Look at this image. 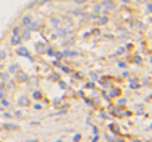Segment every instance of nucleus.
Instances as JSON below:
<instances>
[{"instance_id":"f257e3e1","label":"nucleus","mask_w":152,"mask_h":142,"mask_svg":"<svg viewBox=\"0 0 152 142\" xmlns=\"http://www.w3.org/2000/svg\"><path fill=\"white\" fill-rule=\"evenodd\" d=\"M21 24H22L24 27H28V25L31 24V15H25V16L22 18V21H21Z\"/></svg>"},{"instance_id":"f03ea898","label":"nucleus","mask_w":152,"mask_h":142,"mask_svg":"<svg viewBox=\"0 0 152 142\" xmlns=\"http://www.w3.org/2000/svg\"><path fill=\"white\" fill-rule=\"evenodd\" d=\"M16 53L21 55V56H28V55H30L28 50H27L25 47H18V49H16Z\"/></svg>"},{"instance_id":"7ed1b4c3","label":"nucleus","mask_w":152,"mask_h":142,"mask_svg":"<svg viewBox=\"0 0 152 142\" xmlns=\"http://www.w3.org/2000/svg\"><path fill=\"white\" fill-rule=\"evenodd\" d=\"M10 42H12V45H18V43L21 42V37H19V36H12Z\"/></svg>"},{"instance_id":"20e7f679","label":"nucleus","mask_w":152,"mask_h":142,"mask_svg":"<svg viewBox=\"0 0 152 142\" xmlns=\"http://www.w3.org/2000/svg\"><path fill=\"white\" fill-rule=\"evenodd\" d=\"M50 22H52V25L53 27H59V18H50Z\"/></svg>"},{"instance_id":"39448f33","label":"nucleus","mask_w":152,"mask_h":142,"mask_svg":"<svg viewBox=\"0 0 152 142\" xmlns=\"http://www.w3.org/2000/svg\"><path fill=\"white\" fill-rule=\"evenodd\" d=\"M4 129H18V126H15V124H4Z\"/></svg>"},{"instance_id":"423d86ee","label":"nucleus","mask_w":152,"mask_h":142,"mask_svg":"<svg viewBox=\"0 0 152 142\" xmlns=\"http://www.w3.org/2000/svg\"><path fill=\"white\" fill-rule=\"evenodd\" d=\"M4 56H6V52H4V50H0V61L4 59Z\"/></svg>"},{"instance_id":"0eeeda50","label":"nucleus","mask_w":152,"mask_h":142,"mask_svg":"<svg viewBox=\"0 0 152 142\" xmlns=\"http://www.w3.org/2000/svg\"><path fill=\"white\" fill-rule=\"evenodd\" d=\"M24 39H25V40H27V39H30V31H28V30L24 33Z\"/></svg>"},{"instance_id":"6e6552de","label":"nucleus","mask_w":152,"mask_h":142,"mask_svg":"<svg viewBox=\"0 0 152 142\" xmlns=\"http://www.w3.org/2000/svg\"><path fill=\"white\" fill-rule=\"evenodd\" d=\"M34 98H36V99H39V98H42V95L39 93V92H36V93H34Z\"/></svg>"},{"instance_id":"1a4fd4ad","label":"nucleus","mask_w":152,"mask_h":142,"mask_svg":"<svg viewBox=\"0 0 152 142\" xmlns=\"http://www.w3.org/2000/svg\"><path fill=\"white\" fill-rule=\"evenodd\" d=\"M121 1H124V3H127V1H129V0H121Z\"/></svg>"},{"instance_id":"9d476101","label":"nucleus","mask_w":152,"mask_h":142,"mask_svg":"<svg viewBox=\"0 0 152 142\" xmlns=\"http://www.w3.org/2000/svg\"><path fill=\"white\" fill-rule=\"evenodd\" d=\"M139 1H146V0H139Z\"/></svg>"},{"instance_id":"9b49d317","label":"nucleus","mask_w":152,"mask_h":142,"mask_svg":"<svg viewBox=\"0 0 152 142\" xmlns=\"http://www.w3.org/2000/svg\"><path fill=\"white\" fill-rule=\"evenodd\" d=\"M30 142H36V141H30Z\"/></svg>"}]
</instances>
